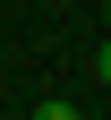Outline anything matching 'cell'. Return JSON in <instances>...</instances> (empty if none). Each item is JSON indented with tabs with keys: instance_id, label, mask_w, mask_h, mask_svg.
I'll return each mask as SVG.
<instances>
[{
	"instance_id": "obj_1",
	"label": "cell",
	"mask_w": 111,
	"mask_h": 120,
	"mask_svg": "<svg viewBox=\"0 0 111 120\" xmlns=\"http://www.w3.org/2000/svg\"><path fill=\"white\" fill-rule=\"evenodd\" d=\"M34 120H86V112H77L68 94H43V103H34Z\"/></svg>"
},
{
	"instance_id": "obj_2",
	"label": "cell",
	"mask_w": 111,
	"mask_h": 120,
	"mask_svg": "<svg viewBox=\"0 0 111 120\" xmlns=\"http://www.w3.org/2000/svg\"><path fill=\"white\" fill-rule=\"evenodd\" d=\"M94 77H103V86H111V26H103V60H94Z\"/></svg>"
},
{
	"instance_id": "obj_3",
	"label": "cell",
	"mask_w": 111,
	"mask_h": 120,
	"mask_svg": "<svg viewBox=\"0 0 111 120\" xmlns=\"http://www.w3.org/2000/svg\"><path fill=\"white\" fill-rule=\"evenodd\" d=\"M103 26H111V0H103Z\"/></svg>"
}]
</instances>
